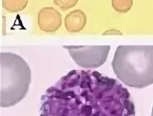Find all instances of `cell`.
<instances>
[{
    "mask_svg": "<svg viewBox=\"0 0 153 116\" xmlns=\"http://www.w3.org/2000/svg\"><path fill=\"white\" fill-rule=\"evenodd\" d=\"M152 116H153V106H152Z\"/></svg>",
    "mask_w": 153,
    "mask_h": 116,
    "instance_id": "obj_10",
    "label": "cell"
},
{
    "mask_svg": "<svg viewBox=\"0 0 153 116\" xmlns=\"http://www.w3.org/2000/svg\"><path fill=\"white\" fill-rule=\"evenodd\" d=\"M87 24V16L80 9L70 12L65 18V27L70 32L82 31Z\"/></svg>",
    "mask_w": 153,
    "mask_h": 116,
    "instance_id": "obj_6",
    "label": "cell"
},
{
    "mask_svg": "<svg viewBox=\"0 0 153 116\" xmlns=\"http://www.w3.org/2000/svg\"><path fill=\"white\" fill-rule=\"evenodd\" d=\"M76 65L92 69L102 66L107 61L110 46H63Z\"/></svg>",
    "mask_w": 153,
    "mask_h": 116,
    "instance_id": "obj_4",
    "label": "cell"
},
{
    "mask_svg": "<svg viewBox=\"0 0 153 116\" xmlns=\"http://www.w3.org/2000/svg\"><path fill=\"white\" fill-rule=\"evenodd\" d=\"M78 0H54V4L62 10H68L76 6Z\"/></svg>",
    "mask_w": 153,
    "mask_h": 116,
    "instance_id": "obj_9",
    "label": "cell"
},
{
    "mask_svg": "<svg viewBox=\"0 0 153 116\" xmlns=\"http://www.w3.org/2000/svg\"><path fill=\"white\" fill-rule=\"evenodd\" d=\"M39 28L45 32H55L62 26V15L53 8H42L38 12Z\"/></svg>",
    "mask_w": 153,
    "mask_h": 116,
    "instance_id": "obj_5",
    "label": "cell"
},
{
    "mask_svg": "<svg viewBox=\"0 0 153 116\" xmlns=\"http://www.w3.org/2000/svg\"><path fill=\"white\" fill-rule=\"evenodd\" d=\"M111 6L121 13H126L132 7V0H111Z\"/></svg>",
    "mask_w": 153,
    "mask_h": 116,
    "instance_id": "obj_8",
    "label": "cell"
},
{
    "mask_svg": "<svg viewBox=\"0 0 153 116\" xmlns=\"http://www.w3.org/2000/svg\"><path fill=\"white\" fill-rule=\"evenodd\" d=\"M28 0H2L3 8L8 12H17L23 10Z\"/></svg>",
    "mask_w": 153,
    "mask_h": 116,
    "instance_id": "obj_7",
    "label": "cell"
},
{
    "mask_svg": "<svg viewBox=\"0 0 153 116\" xmlns=\"http://www.w3.org/2000/svg\"><path fill=\"white\" fill-rule=\"evenodd\" d=\"M40 116H136L130 93L98 71L73 70L47 90Z\"/></svg>",
    "mask_w": 153,
    "mask_h": 116,
    "instance_id": "obj_1",
    "label": "cell"
},
{
    "mask_svg": "<svg viewBox=\"0 0 153 116\" xmlns=\"http://www.w3.org/2000/svg\"><path fill=\"white\" fill-rule=\"evenodd\" d=\"M0 105L2 108L14 106L27 95L32 81L31 70L20 56L1 52Z\"/></svg>",
    "mask_w": 153,
    "mask_h": 116,
    "instance_id": "obj_3",
    "label": "cell"
},
{
    "mask_svg": "<svg viewBox=\"0 0 153 116\" xmlns=\"http://www.w3.org/2000/svg\"><path fill=\"white\" fill-rule=\"evenodd\" d=\"M111 66L123 84L143 89L153 84V45L117 46Z\"/></svg>",
    "mask_w": 153,
    "mask_h": 116,
    "instance_id": "obj_2",
    "label": "cell"
}]
</instances>
